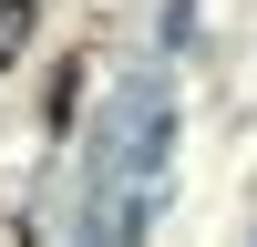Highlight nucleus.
Here are the masks:
<instances>
[{
	"label": "nucleus",
	"mask_w": 257,
	"mask_h": 247,
	"mask_svg": "<svg viewBox=\"0 0 257 247\" xmlns=\"http://www.w3.org/2000/svg\"><path fill=\"white\" fill-rule=\"evenodd\" d=\"M21 41H31V0H0V62H11Z\"/></svg>",
	"instance_id": "f257e3e1"
}]
</instances>
